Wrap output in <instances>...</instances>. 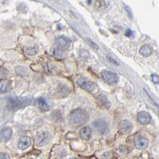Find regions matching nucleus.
<instances>
[{"label":"nucleus","mask_w":159,"mask_h":159,"mask_svg":"<svg viewBox=\"0 0 159 159\" xmlns=\"http://www.w3.org/2000/svg\"><path fill=\"white\" fill-rule=\"evenodd\" d=\"M88 115L83 109L77 108L73 110L69 114V121L72 125H80L86 122Z\"/></svg>","instance_id":"1"},{"label":"nucleus","mask_w":159,"mask_h":159,"mask_svg":"<svg viewBox=\"0 0 159 159\" xmlns=\"http://www.w3.org/2000/svg\"><path fill=\"white\" fill-rule=\"evenodd\" d=\"M28 102V99L19 97H11L8 99V107L11 110L16 111L25 106V103Z\"/></svg>","instance_id":"2"},{"label":"nucleus","mask_w":159,"mask_h":159,"mask_svg":"<svg viewBox=\"0 0 159 159\" xmlns=\"http://www.w3.org/2000/svg\"><path fill=\"white\" fill-rule=\"evenodd\" d=\"M77 83L80 87L85 90L86 91L92 93L95 90V84L93 82H91L89 79H86V78H80L77 80Z\"/></svg>","instance_id":"3"},{"label":"nucleus","mask_w":159,"mask_h":159,"mask_svg":"<svg viewBox=\"0 0 159 159\" xmlns=\"http://www.w3.org/2000/svg\"><path fill=\"white\" fill-rule=\"evenodd\" d=\"M51 140V134L47 131H41L36 135L35 142L38 146H43L48 144Z\"/></svg>","instance_id":"4"},{"label":"nucleus","mask_w":159,"mask_h":159,"mask_svg":"<svg viewBox=\"0 0 159 159\" xmlns=\"http://www.w3.org/2000/svg\"><path fill=\"white\" fill-rule=\"evenodd\" d=\"M102 78L105 83L108 84H116L118 82V76L115 73L111 71L104 70L102 73Z\"/></svg>","instance_id":"5"},{"label":"nucleus","mask_w":159,"mask_h":159,"mask_svg":"<svg viewBox=\"0 0 159 159\" xmlns=\"http://www.w3.org/2000/svg\"><path fill=\"white\" fill-rule=\"evenodd\" d=\"M93 126L101 134L105 135L109 132L108 124L105 121H103V120H97V121H94L93 122Z\"/></svg>","instance_id":"6"},{"label":"nucleus","mask_w":159,"mask_h":159,"mask_svg":"<svg viewBox=\"0 0 159 159\" xmlns=\"http://www.w3.org/2000/svg\"><path fill=\"white\" fill-rule=\"evenodd\" d=\"M70 46V42L68 39H66L64 36H59L56 40V47L60 48L62 51H66L68 50Z\"/></svg>","instance_id":"7"},{"label":"nucleus","mask_w":159,"mask_h":159,"mask_svg":"<svg viewBox=\"0 0 159 159\" xmlns=\"http://www.w3.org/2000/svg\"><path fill=\"white\" fill-rule=\"evenodd\" d=\"M138 121L142 125H146L151 122V116L149 113L146 111H140L138 114Z\"/></svg>","instance_id":"8"},{"label":"nucleus","mask_w":159,"mask_h":159,"mask_svg":"<svg viewBox=\"0 0 159 159\" xmlns=\"http://www.w3.org/2000/svg\"><path fill=\"white\" fill-rule=\"evenodd\" d=\"M18 146L20 150H26L31 146V139L29 136H23L19 140Z\"/></svg>","instance_id":"9"},{"label":"nucleus","mask_w":159,"mask_h":159,"mask_svg":"<svg viewBox=\"0 0 159 159\" xmlns=\"http://www.w3.org/2000/svg\"><path fill=\"white\" fill-rule=\"evenodd\" d=\"M148 144H149V141L144 137H139L134 141L135 147L138 150H144L147 147Z\"/></svg>","instance_id":"10"},{"label":"nucleus","mask_w":159,"mask_h":159,"mask_svg":"<svg viewBox=\"0 0 159 159\" xmlns=\"http://www.w3.org/2000/svg\"><path fill=\"white\" fill-rule=\"evenodd\" d=\"M133 124L127 120H123L119 125V129L122 134H128L132 130Z\"/></svg>","instance_id":"11"},{"label":"nucleus","mask_w":159,"mask_h":159,"mask_svg":"<svg viewBox=\"0 0 159 159\" xmlns=\"http://www.w3.org/2000/svg\"><path fill=\"white\" fill-rule=\"evenodd\" d=\"M12 129L11 128H4L1 132V140L2 142H7L12 137Z\"/></svg>","instance_id":"12"},{"label":"nucleus","mask_w":159,"mask_h":159,"mask_svg":"<svg viewBox=\"0 0 159 159\" xmlns=\"http://www.w3.org/2000/svg\"><path fill=\"white\" fill-rule=\"evenodd\" d=\"M79 133H80V136L82 139L84 140H89L91 138L92 129L89 126H85L81 129Z\"/></svg>","instance_id":"13"},{"label":"nucleus","mask_w":159,"mask_h":159,"mask_svg":"<svg viewBox=\"0 0 159 159\" xmlns=\"http://www.w3.org/2000/svg\"><path fill=\"white\" fill-rule=\"evenodd\" d=\"M109 6V0H96L95 8L98 11L106 10Z\"/></svg>","instance_id":"14"},{"label":"nucleus","mask_w":159,"mask_h":159,"mask_svg":"<svg viewBox=\"0 0 159 159\" xmlns=\"http://www.w3.org/2000/svg\"><path fill=\"white\" fill-rule=\"evenodd\" d=\"M51 54L55 58L58 59H62L64 58V53L62 50H61L58 47H55L51 49Z\"/></svg>","instance_id":"15"},{"label":"nucleus","mask_w":159,"mask_h":159,"mask_svg":"<svg viewBox=\"0 0 159 159\" xmlns=\"http://www.w3.org/2000/svg\"><path fill=\"white\" fill-rule=\"evenodd\" d=\"M39 47L37 45L31 46V47H26L24 48V52L26 53L27 55H30V56H34L39 52Z\"/></svg>","instance_id":"16"},{"label":"nucleus","mask_w":159,"mask_h":159,"mask_svg":"<svg viewBox=\"0 0 159 159\" xmlns=\"http://www.w3.org/2000/svg\"><path fill=\"white\" fill-rule=\"evenodd\" d=\"M139 52H140V54H142V56L149 57L151 55L152 52H153V50H152V48L150 47V46L144 45L141 47Z\"/></svg>","instance_id":"17"},{"label":"nucleus","mask_w":159,"mask_h":159,"mask_svg":"<svg viewBox=\"0 0 159 159\" xmlns=\"http://www.w3.org/2000/svg\"><path fill=\"white\" fill-rule=\"evenodd\" d=\"M38 107H39V108L42 111H49V109H50L48 104H47L46 100L44 99L43 98H39L38 99Z\"/></svg>","instance_id":"18"},{"label":"nucleus","mask_w":159,"mask_h":159,"mask_svg":"<svg viewBox=\"0 0 159 159\" xmlns=\"http://www.w3.org/2000/svg\"><path fill=\"white\" fill-rule=\"evenodd\" d=\"M98 101L101 103L102 106H103L106 108H110L111 107V102L108 101L107 97L105 94H101V95L98 96Z\"/></svg>","instance_id":"19"},{"label":"nucleus","mask_w":159,"mask_h":159,"mask_svg":"<svg viewBox=\"0 0 159 159\" xmlns=\"http://www.w3.org/2000/svg\"><path fill=\"white\" fill-rule=\"evenodd\" d=\"M15 71H16L17 75H21V76H26V75H28V70H27V69L25 67H23V66L16 67Z\"/></svg>","instance_id":"20"},{"label":"nucleus","mask_w":159,"mask_h":159,"mask_svg":"<svg viewBox=\"0 0 159 159\" xmlns=\"http://www.w3.org/2000/svg\"><path fill=\"white\" fill-rule=\"evenodd\" d=\"M79 58L82 60H83V61H86V60L90 58V54H89L88 51H84V50L81 51L80 53H79Z\"/></svg>","instance_id":"21"},{"label":"nucleus","mask_w":159,"mask_h":159,"mask_svg":"<svg viewBox=\"0 0 159 159\" xmlns=\"http://www.w3.org/2000/svg\"><path fill=\"white\" fill-rule=\"evenodd\" d=\"M18 10H19L20 12H22V13H25V12L27 11V7H26V4L21 3L19 4V7H18Z\"/></svg>","instance_id":"22"},{"label":"nucleus","mask_w":159,"mask_h":159,"mask_svg":"<svg viewBox=\"0 0 159 159\" xmlns=\"http://www.w3.org/2000/svg\"><path fill=\"white\" fill-rule=\"evenodd\" d=\"M151 80L154 84H158L159 83V77L156 74L151 75Z\"/></svg>","instance_id":"23"},{"label":"nucleus","mask_w":159,"mask_h":159,"mask_svg":"<svg viewBox=\"0 0 159 159\" xmlns=\"http://www.w3.org/2000/svg\"><path fill=\"white\" fill-rule=\"evenodd\" d=\"M88 43H90V47L94 49V51H98V44H96L95 43H94V42L92 41V40L88 39Z\"/></svg>","instance_id":"24"},{"label":"nucleus","mask_w":159,"mask_h":159,"mask_svg":"<svg viewBox=\"0 0 159 159\" xmlns=\"http://www.w3.org/2000/svg\"><path fill=\"white\" fill-rule=\"evenodd\" d=\"M0 159H11V157H10V156L8 155L7 153H1V154H0Z\"/></svg>","instance_id":"25"},{"label":"nucleus","mask_w":159,"mask_h":159,"mask_svg":"<svg viewBox=\"0 0 159 159\" xmlns=\"http://www.w3.org/2000/svg\"><path fill=\"white\" fill-rule=\"evenodd\" d=\"M107 58H108V59L110 60V61H111V62H112V63L115 64V65H117V66H119V64H118V62H116V61H115V60H114V59H113V58H111V57H110V56H107Z\"/></svg>","instance_id":"26"},{"label":"nucleus","mask_w":159,"mask_h":159,"mask_svg":"<svg viewBox=\"0 0 159 159\" xmlns=\"http://www.w3.org/2000/svg\"><path fill=\"white\" fill-rule=\"evenodd\" d=\"M133 34V32H132V30H129V29H128L126 31H125V35L128 36V37H129V36H131Z\"/></svg>","instance_id":"27"},{"label":"nucleus","mask_w":159,"mask_h":159,"mask_svg":"<svg viewBox=\"0 0 159 159\" xmlns=\"http://www.w3.org/2000/svg\"><path fill=\"white\" fill-rule=\"evenodd\" d=\"M125 10H126V11H127V12H128V13H129V17H130L131 19H132V12H131V10L129 9V7H126V6H125Z\"/></svg>","instance_id":"28"},{"label":"nucleus","mask_w":159,"mask_h":159,"mask_svg":"<svg viewBox=\"0 0 159 159\" xmlns=\"http://www.w3.org/2000/svg\"><path fill=\"white\" fill-rule=\"evenodd\" d=\"M70 159H78V158H76V157H73V158H70Z\"/></svg>","instance_id":"29"}]
</instances>
